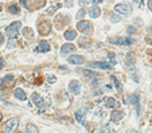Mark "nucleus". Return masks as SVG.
Here are the masks:
<instances>
[{"instance_id": "obj_8", "label": "nucleus", "mask_w": 152, "mask_h": 133, "mask_svg": "<svg viewBox=\"0 0 152 133\" xmlns=\"http://www.w3.org/2000/svg\"><path fill=\"white\" fill-rule=\"evenodd\" d=\"M69 90H70V93L71 94H78L79 91H81V85H79V82L78 81H71L70 83H69Z\"/></svg>"}, {"instance_id": "obj_4", "label": "nucleus", "mask_w": 152, "mask_h": 133, "mask_svg": "<svg viewBox=\"0 0 152 133\" xmlns=\"http://www.w3.org/2000/svg\"><path fill=\"white\" fill-rule=\"evenodd\" d=\"M114 11H116L117 14H121V15H131V14H132V5H131V4H125V3L116 4Z\"/></svg>"}, {"instance_id": "obj_22", "label": "nucleus", "mask_w": 152, "mask_h": 133, "mask_svg": "<svg viewBox=\"0 0 152 133\" xmlns=\"http://www.w3.org/2000/svg\"><path fill=\"white\" fill-rule=\"evenodd\" d=\"M23 35L26 36L27 39H32V38H34V32H32L31 28L24 27V28H23Z\"/></svg>"}, {"instance_id": "obj_7", "label": "nucleus", "mask_w": 152, "mask_h": 133, "mask_svg": "<svg viewBox=\"0 0 152 133\" xmlns=\"http://www.w3.org/2000/svg\"><path fill=\"white\" fill-rule=\"evenodd\" d=\"M110 43H114V44H120V46H128L133 42L131 38H110L109 39Z\"/></svg>"}, {"instance_id": "obj_1", "label": "nucleus", "mask_w": 152, "mask_h": 133, "mask_svg": "<svg viewBox=\"0 0 152 133\" xmlns=\"http://www.w3.org/2000/svg\"><path fill=\"white\" fill-rule=\"evenodd\" d=\"M77 30L81 31L82 34H85V35H90L93 32V24L88 22V20H82L77 24Z\"/></svg>"}, {"instance_id": "obj_32", "label": "nucleus", "mask_w": 152, "mask_h": 133, "mask_svg": "<svg viewBox=\"0 0 152 133\" xmlns=\"http://www.w3.org/2000/svg\"><path fill=\"white\" fill-rule=\"evenodd\" d=\"M47 79H49V82H55V77H54V75H47Z\"/></svg>"}, {"instance_id": "obj_2", "label": "nucleus", "mask_w": 152, "mask_h": 133, "mask_svg": "<svg viewBox=\"0 0 152 133\" xmlns=\"http://www.w3.org/2000/svg\"><path fill=\"white\" fill-rule=\"evenodd\" d=\"M20 22H14V23L7 27V36L10 39H15L16 36L19 35V28H20Z\"/></svg>"}, {"instance_id": "obj_6", "label": "nucleus", "mask_w": 152, "mask_h": 133, "mask_svg": "<svg viewBox=\"0 0 152 133\" xmlns=\"http://www.w3.org/2000/svg\"><path fill=\"white\" fill-rule=\"evenodd\" d=\"M125 101L127 104H131V105L135 106V109H136L137 114L140 112V105H139V97H137L136 94H128L127 97H125Z\"/></svg>"}, {"instance_id": "obj_37", "label": "nucleus", "mask_w": 152, "mask_h": 133, "mask_svg": "<svg viewBox=\"0 0 152 133\" xmlns=\"http://www.w3.org/2000/svg\"><path fill=\"white\" fill-rule=\"evenodd\" d=\"M3 66H4V61H3V59H0V69H1Z\"/></svg>"}, {"instance_id": "obj_35", "label": "nucleus", "mask_w": 152, "mask_h": 133, "mask_svg": "<svg viewBox=\"0 0 152 133\" xmlns=\"http://www.w3.org/2000/svg\"><path fill=\"white\" fill-rule=\"evenodd\" d=\"M148 8L152 11V0H149V1H148Z\"/></svg>"}, {"instance_id": "obj_38", "label": "nucleus", "mask_w": 152, "mask_h": 133, "mask_svg": "<svg viewBox=\"0 0 152 133\" xmlns=\"http://www.w3.org/2000/svg\"><path fill=\"white\" fill-rule=\"evenodd\" d=\"M129 133H137V132H136V130H135V129H132V130H131V132H129Z\"/></svg>"}, {"instance_id": "obj_27", "label": "nucleus", "mask_w": 152, "mask_h": 133, "mask_svg": "<svg viewBox=\"0 0 152 133\" xmlns=\"http://www.w3.org/2000/svg\"><path fill=\"white\" fill-rule=\"evenodd\" d=\"M85 14H86V11L84 10V8H81V10L77 12V19H82V18L85 16Z\"/></svg>"}, {"instance_id": "obj_3", "label": "nucleus", "mask_w": 152, "mask_h": 133, "mask_svg": "<svg viewBox=\"0 0 152 133\" xmlns=\"http://www.w3.org/2000/svg\"><path fill=\"white\" fill-rule=\"evenodd\" d=\"M18 125H19V120L18 118H11V120H8L5 124L3 125V130L5 133H14L16 130V128H18Z\"/></svg>"}, {"instance_id": "obj_31", "label": "nucleus", "mask_w": 152, "mask_h": 133, "mask_svg": "<svg viewBox=\"0 0 152 133\" xmlns=\"http://www.w3.org/2000/svg\"><path fill=\"white\" fill-rule=\"evenodd\" d=\"M109 58H110V61H112V63L114 65V62H116V61H114V53L110 51V53H109Z\"/></svg>"}, {"instance_id": "obj_34", "label": "nucleus", "mask_w": 152, "mask_h": 133, "mask_svg": "<svg viewBox=\"0 0 152 133\" xmlns=\"http://www.w3.org/2000/svg\"><path fill=\"white\" fill-rule=\"evenodd\" d=\"M141 3H143V0H136L135 1V4H137V5H141Z\"/></svg>"}, {"instance_id": "obj_29", "label": "nucleus", "mask_w": 152, "mask_h": 133, "mask_svg": "<svg viewBox=\"0 0 152 133\" xmlns=\"http://www.w3.org/2000/svg\"><path fill=\"white\" fill-rule=\"evenodd\" d=\"M78 3H79V5H86V4H89L90 3V0H78Z\"/></svg>"}, {"instance_id": "obj_26", "label": "nucleus", "mask_w": 152, "mask_h": 133, "mask_svg": "<svg viewBox=\"0 0 152 133\" xmlns=\"http://www.w3.org/2000/svg\"><path fill=\"white\" fill-rule=\"evenodd\" d=\"M58 8H61V4H57L55 7H51V8H49V10H47V14H49V15H51V14H54V12L57 11Z\"/></svg>"}, {"instance_id": "obj_16", "label": "nucleus", "mask_w": 152, "mask_h": 133, "mask_svg": "<svg viewBox=\"0 0 152 133\" xmlns=\"http://www.w3.org/2000/svg\"><path fill=\"white\" fill-rule=\"evenodd\" d=\"M74 51H75V47L70 43L63 44L62 48H61V53H62V54H69V53H74Z\"/></svg>"}, {"instance_id": "obj_39", "label": "nucleus", "mask_w": 152, "mask_h": 133, "mask_svg": "<svg viewBox=\"0 0 152 133\" xmlns=\"http://www.w3.org/2000/svg\"><path fill=\"white\" fill-rule=\"evenodd\" d=\"M149 32H151V34H152V26H151V27H149Z\"/></svg>"}, {"instance_id": "obj_14", "label": "nucleus", "mask_w": 152, "mask_h": 133, "mask_svg": "<svg viewBox=\"0 0 152 133\" xmlns=\"http://www.w3.org/2000/svg\"><path fill=\"white\" fill-rule=\"evenodd\" d=\"M101 15V10L98 5H93V7H90L89 10V16L90 18H98V16Z\"/></svg>"}, {"instance_id": "obj_5", "label": "nucleus", "mask_w": 152, "mask_h": 133, "mask_svg": "<svg viewBox=\"0 0 152 133\" xmlns=\"http://www.w3.org/2000/svg\"><path fill=\"white\" fill-rule=\"evenodd\" d=\"M38 30H39V34L40 35H49L51 32V23L50 22H47V20H43V22H40L38 26Z\"/></svg>"}, {"instance_id": "obj_36", "label": "nucleus", "mask_w": 152, "mask_h": 133, "mask_svg": "<svg viewBox=\"0 0 152 133\" xmlns=\"http://www.w3.org/2000/svg\"><path fill=\"white\" fill-rule=\"evenodd\" d=\"M90 1H94L96 4H98V3H101V1H104V0H90Z\"/></svg>"}, {"instance_id": "obj_20", "label": "nucleus", "mask_w": 152, "mask_h": 133, "mask_svg": "<svg viewBox=\"0 0 152 133\" xmlns=\"http://www.w3.org/2000/svg\"><path fill=\"white\" fill-rule=\"evenodd\" d=\"M14 94H15V97L18 98V100H22V101H24V100L27 98V95H26V93H24V90H22V89H15Z\"/></svg>"}, {"instance_id": "obj_18", "label": "nucleus", "mask_w": 152, "mask_h": 133, "mask_svg": "<svg viewBox=\"0 0 152 133\" xmlns=\"http://www.w3.org/2000/svg\"><path fill=\"white\" fill-rule=\"evenodd\" d=\"M105 105H106V108H117V106H118V102H117L113 97H108L105 100Z\"/></svg>"}, {"instance_id": "obj_19", "label": "nucleus", "mask_w": 152, "mask_h": 133, "mask_svg": "<svg viewBox=\"0 0 152 133\" xmlns=\"http://www.w3.org/2000/svg\"><path fill=\"white\" fill-rule=\"evenodd\" d=\"M63 36H65V39L66 40H73L75 36H77V32H75L74 30H67V31H65Z\"/></svg>"}, {"instance_id": "obj_10", "label": "nucleus", "mask_w": 152, "mask_h": 133, "mask_svg": "<svg viewBox=\"0 0 152 133\" xmlns=\"http://www.w3.org/2000/svg\"><path fill=\"white\" fill-rule=\"evenodd\" d=\"M69 63H73V65H82L85 62V58L81 57V55H71L70 58H67Z\"/></svg>"}, {"instance_id": "obj_25", "label": "nucleus", "mask_w": 152, "mask_h": 133, "mask_svg": "<svg viewBox=\"0 0 152 133\" xmlns=\"http://www.w3.org/2000/svg\"><path fill=\"white\" fill-rule=\"evenodd\" d=\"M27 133H39V130L34 124H28L27 125Z\"/></svg>"}, {"instance_id": "obj_17", "label": "nucleus", "mask_w": 152, "mask_h": 133, "mask_svg": "<svg viewBox=\"0 0 152 133\" xmlns=\"http://www.w3.org/2000/svg\"><path fill=\"white\" fill-rule=\"evenodd\" d=\"M85 116H86V110H85V109H78L77 112H75V120H77L78 122H82V121H84Z\"/></svg>"}, {"instance_id": "obj_21", "label": "nucleus", "mask_w": 152, "mask_h": 133, "mask_svg": "<svg viewBox=\"0 0 152 133\" xmlns=\"http://www.w3.org/2000/svg\"><path fill=\"white\" fill-rule=\"evenodd\" d=\"M8 11H10V14H12V15H18L20 12V8L18 4H11V5L8 7Z\"/></svg>"}, {"instance_id": "obj_13", "label": "nucleus", "mask_w": 152, "mask_h": 133, "mask_svg": "<svg viewBox=\"0 0 152 133\" xmlns=\"http://www.w3.org/2000/svg\"><path fill=\"white\" fill-rule=\"evenodd\" d=\"M92 67H97V69H112V65L110 63H106V62H92L90 63Z\"/></svg>"}, {"instance_id": "obj_33", "label": "nucleus", "mask_w": 152, "mask_h": 133, "mask_svg": "<svg viewBox=\"0 0 152 133\" xmlns=\"http://www.w3.org/2000/svg\"><path fill=\"white\" fill-rule=\"evenodd\" d=\"M3 42H4V36H3V34L0 32V44L3 43Z\"/></svg>"}, {"instance_id": "obj_12", "label": "nucleus", "mask_w": 152, "mask_h": 133, "mask_svg": "<svg viewBox=\"0 0 152 133\" xmlns=\"http://www.w3.org/2000/svg\"><path fill=\"white\" fill-rule=\"evenodd\" d=\"M15 83V78H14V75H5L3 79H1V85L5 87L8 86H12Z\"/></svg>"}, {"instance_id": "obj_24", "label": "nucleus", "mask_w": 152, "mask_h": 133, "mask_svg": "<svg viewBox=\"0 0 152 133\" xmlns=\"http://www.w3.org/2000/svg\"><path fill=\"white\" fill-rule=\"evenodd\" d=\"M31 100L34 101V104H36V105H40L42 104V98H40V95H39L38 93H34L31 95Z\"/></svg>"}, {"instance_id": "obj_9", "label": "nucleus", "mask_w": 152, "mask_h": 133, "mask_svg": "<svg viewBox=\"0 0 152 133\" xmlns=\"http://www.w3.org/2000/svg\"><path fill=\"white\" fill-rule=\"evenodd\" d=\"M78 44L82 48H89V47H92V39H90L89 36H81L78 39Z\"/></svg>"}, {"instance_id": "obj_40", "label": "nucleus", "mask_w": 152, "mask_h": 133, "mask_svg": "<svg viewBox=\"0 0 152 133\" xmlns=\"http://www.w3.org/2000/svg\"><path fill=\"white\" fill-rule=\"evenodd\" d=\"M0 120H1V113H0Z\"/></svg>"}, {"instance_id": "obj_11", "label": "nucleus", "mask_w": 152, "mask_h": 133, "mask_svg": "<svg viewBox=\"0 0 152 133\" xmlns=\"http://www.w3.org/2000/svg\"><path fill=\"white\" fill-rule=\"evenodd\" d=\"M36 51L38 53H47V51H50V44L47 43L46 40H40L38 43V47H36Z\"/></svg>"}, {"instance_id": "obj_41", "label": "nucleus", "mask_w": 152, "mask_h": 133, "mask_svg": "<svg viewBox=\"0 0 152 133\" xmlns=\"http://www.w3.org/2000/svg\"><path fill=\"white\" fill-rule=\"evenodd\" d=\"M0 11H1V5H0Z\"/></svg>"}, {"instance_id": "obj_15", "label": "nucleus", "mask_w": 152, "mask_h": 133, "mask_svg": "<svg viewBox=\"0 0 152 133\" xmlns=\"http://www.w3.org/2000/svg\"><path fill=\"white\" fill-rule=\"evenodd\" d=\"M124 116H125V113L123 110H116V112H113V114H112V121L118 122L121 118H124Z\"/></svg>"}, {"instance_id": "obj_30", "label": "nucleus", "mask_w": 152, "mask_h": 133, "mask_svg": "<svg viewBox=\"0 0 152 133\" xmlns=\"http://www.w3.org/2000/svg\"><path fill=\"white\" fill-rule=\"evenodd\" d=\"M128 32H129V34H135V32H136V28L132 27V26H129V27H128Z\"/></svg>"}, {"instance_id": "obj_23", "label": "nucleus", "mask_w": 152, "mask_h": 133, "mask_svg": "<svg viewBox=\"0 0 152 133\" xmlns=\"http://www.w3.org/2000/svg\"><path fill=\"white\" fill-rule=\"evenodd\" d=\"M82 73H84V75L88 77V78H96V77H98L97 73H94V71H92V70H84Z\"/></svg>"}, {"instance_id": "obj_28", "label": "nucleus", "mask_w": 152, "mask_h": 133, "mask_svg": "<svg viewBox=\"0 0 152 133\" xmlns=\"http://www.w3.org/2000/svg\"><path fill=\"white\" fill-rule=\"evenodd\" d=\"M110 20H112L113 23H117V22H120V20H121V16L120 15H112Z\"/></svg>"}]
</instances>
